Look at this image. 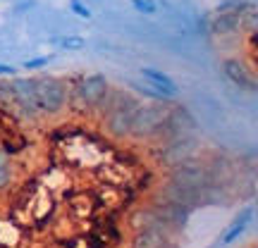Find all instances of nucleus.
<instances>
[{
    "mask_svg": "<svg viewBox=\"0 0 258 248\" xmlns=\"http://www.w3.org/2000/svg\"><path fill=\"white\" fill-rule=\"evenodd\" d=\"M10 182H12V167H10L5 153L0 150V189H5Z\"/></svg>",
    "mask_w": 258,
    "mask_h": 248,
    "instance_id": "6e6552de",
    "label": "nucleus"
},
{
    "mask_svg": "<svg viewBox=\"0 0 258 248\" xmlns=\"http://www.w3.org/2000/svg\"><path fill=\"white\" fill-rule=\"evenodd\" d=\"M139 105L141 103L129 91L112 89L110 86L96 112H98V117L103 120L105 131L112 138H127L132 134V120H134V112H137Z\"/></svg>",
    "mask_w": 258,
    "mask_h": 248,
    "instance_id": "f257e3e1",
    "label": "nucleus"
},
{
    "mask_svg": "<svg viewBox=\"0 0 258 248\" xmlns=\"http://www.w3.org/2000/svg\"><path fill=\"white\" fill-rule=\"evenodd\" d=\"M64 46H67V48H82L84 41H82V38H64Z\"/></svg>",
    "mask_w": 258,
    "mask_h": 248,
    "instance_id": "9d476101",
    "label": "nucleus"
},
{
    "mask_svg": "<svg viewBox=\"0 0 258 248\" xmlns=\"http://www.w3.org/2000/svg\"><path fill=\"white\" fill-rule=\"evenodd\" d=\"M15 69L12 67H5V64H0V74H12Z\"/></svg>",
    "mask_w": 258,
    "mask_h": 248,
    "instance_id": "ddd939ff",
    "label": "nucleus"
},
{
    "mask_svg": "<svg viewBox=\"0 0 258 248\" xmlns=\"http://www.w3.org/2000/svg\"><path fill=\"white\" fill-rule=\"evenodd\" d=\"M167 110L160 105H139L132 120V134L134 138H156L160 124L165 120Z\"/></svg>",
    "mask_w": 258,
    "mask_h": 248,
    "instance_id": "20e7f679",
    "label": "nucleus"
},
{
    "mask_svg": "<svg viewBox=\"0 0 258 248\" xmlns=\"http://www.w3.org/2000/svg\"><path fill=\"white\" fill-rule=\"evenodd\" d=\"M222 69H225V74H227L237 86L246 89V91H256V79H253V74L246 72V67H244L241 62H237V60H227V62L222 64Z\"/></svg>",
    "mask_w": 258,
    "mask_h": 248,
    "instance_id": "0eeeda50",
    "label": "nucleus"
},
{
    "mask_svg": "<svg viewBox=\"0 0 258 248\" xmlns=\"http://www.w3.org/2000/svg\"><path fill=\"white\" fill-rule=\"evenodd\" d=\"M36 105L41 115H57L67 105V81L57 76H34Z\"/></svg>",
    "mask_w": 258,
    "mask_h": 248,
    "instance_id": "7ed1b4c3",
    "label": "nucleus"
},
{
    "mask_svg": "<svg viewBox=\"0 0 258 248\" xmlns=\"http://www.w3.org/2000/svg\"><path fill=\"white\" fill-rule=\"evenodd\" d=\"M132 3H134V8H137L139 12H146V15L156 12V5H153L151 0H132Z\"/></svg>",
    "mask_w": 258,
    "mask_h": 248,
    "instance_id": "1a4fd4ad",
    "label": "nucleus"
},
{
    "mask_svg": "<svg viewBox=\"0 0 258 248\" xmlns=\"http://www.w3.org/2000/svg\"><path fill=\"white\" fill-rule=\"evenodd\" d=\"M72 10H74V12H79V15H84V17H89V10H84L82 5L77 3V0H74V3H72Z\"/></svg>",
    "mask_w": 258,
    "mask_h": 248,
    "instance_id": "9b49d317",
    "label": "nucleus"
},
{
    "mask_svg": "<svg viewBox=\"0 0 258 248\" xmlns=\"http://www.w3.org/2000/svg\"><path fill=\"white\" fill-rule=\"evenodd\" d=\"M41 64H46L43 57H41V60H34V62H27V67H41Z\"/></svg>",
    "mask_w": 258,
    "mask_h": 248,
    "instance_id": "f8f14e48",
    "label": "nucleus"
},
{
    "mask_svg": "<svg viewBox=\"0 0 258 248\" xmlns=\"http://www.w3.org/2000/svg\"><path fill=\"white\" fill-rule=\"evenodd\" d=\"M86 239H89L91 248H112L120 243V227L112 222H101L93 227Z\"/></svg>",
    "mask_w": 258,
    "mask_h": 248,
    "instance_id": "423d86ee",
    "label": "nucleus"
},
{
    "mask_svg": "<svg viewBox=\"0 0 258 248\" xmlns=\"http://www.w3.org/2000/svg\"><path fill=\"white\" fill-rule=\"evenodd\" d=\"M108 89H110V84L103 74L77 76L72 84H67V103H72L79 112H96Z\"/></svg>",
    "mask_w": 258,
    "mask_h": 248,
    "instance_id": "f03ea898",
    "label": "nucleus"
},
{
    "mask_svg": "<svg viewBox=\"0 0 258 248\" xmlns=\"http://www.w3.org/2000/svg\"><path fill=\"white\" fill-rule=\"evenodd\" d=\"M141 76L146 79L148 89L151 91H156L163 101H172V98H177V84L167 76L165 72H160V69H156V67H141Z\"/></svg>",
    "mask_w": 258,
    "mask_h": 248,
    "instance_id": "39448f33",
    "label": "nucleus"
}]
</instances>
